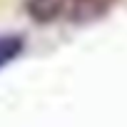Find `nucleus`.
Returning <instances> with one entry per match:
<instances>
[{
    "label": "nucleus",
    "mask_w": 127,
    "mask_h": 127,
    "mask_svg": "<svg viewBox=\"0 0 127 127\" xmlns=\"http://www.w3.org/2000/svg\"><path fill=\"white\" fill-rule=\"evenodd\" d=\"M23 52V37L18 35H0V70Z\"/></svg>",
    "instance_id": "2"
},
{
    "label": "nucleus",
    "mask_w": 127,
    "mask_h": 127,
    "mask_svg": "<svg viewBox=\"0 0 127 127\" xmlns=\"http://www.w3.org/2000/svg\"><path fill=\"white\" fill-rule=\"evenodd\" d=\"M117 0H32L30 10L42 20L67 18V20H90L110 10Z\"/></svg>",
    "instance_id": "1"
}]
</instances>
